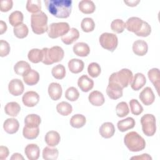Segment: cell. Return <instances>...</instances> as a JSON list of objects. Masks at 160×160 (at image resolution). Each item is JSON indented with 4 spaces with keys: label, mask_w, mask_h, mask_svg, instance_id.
<instances>
[{
    "label": "cell",
    "mask_w": 160,
    "mask_h": 160,
    "mask_svg": "<svg viewBox=\"0 0 160 160\" xmlns=\"http://www.w3.org/2000/svg\"><path fill=\"white\" fill-rule=\"evenodd\" d=\"M81 27L84 32H89L94 29L95 23L92 18H85L81 21Z\"/></svg>",
    "instance_id": "ab89813d"
},
{
    "label": "cell",
    "mask_w": 160,
    "mask_h": 160,
    "mask_svg": "<svg viewBox=\"0 0 160 160\" xmlns=\"http://www.w3.org/2000/svg\"><path fill=\"white\" fill-rule=\"evenodd\" d=\"M61 140L59 134L55 131H48L45 135V142L50 147L57 146Z\"/></svg>",
    "instance_id": "cb8c5ba5"
},
{
    "label": "cell",
    "mask_w": 160,
    "mask_h": 160,
    "mask_svg": "<svg viewBox=\"0 0 160 160\" xmlns=\"http://www.w3.org/2000/svg\"><path fill=\"white\" fill-rule=\"evenodd\" d=\"M9 153V149L6 146H0V159L1 160L6 159L8 158Z\"/></svg>",
    "instance_id": "816d5d0a"
},
{
    "label": "cell",
    "mask_w": 160,
    "mask_h": 160,
    "mask_svg": "<svg viewBox=\"0 0 160 160\" xmlns=\"http://www.w3.org/2000/svg\"><path fill=\"white\" fill-rule=\"evenodd\" d=\"M135 120L131 117H128L119 121L117 123V126L121 132H125L133 128L135 126Z\"/></svg>",
    "instance_id": "4316f807"
},
{
    "label": "cell",
    "mask_w": 160,
    "mask_h": 160,
    "mask_svg": "<svg viewBox=\"0 0 160 160\" xmlns=\"http://www.w3.org/2000/svg\"><path fill=\"white\" fill-rule=\"evenodd\" d=\"M78 85L82 91L88 92L92 89L94 81L87 75H82L78 80Z\"/></svg>",
    "instance_id": "d6986e66"
},
{
    "label": "cell",
    "mask_w": 160,
    "mask_h": 160,
    "mask_svg": "<svg viewBox=\"0 0 160 160\" xmlns=\"http://www.w3.org/2000/svg\"><path fill=\"white\" fill-rule=\"evenodd\" d=\"M19 128V121L15 118H8L4 122L3 128L4 131L10 134L16 133Z\"/></svg>",
    "instance_id": "ac0fdd59"
},
{
    "label": "cell",
    "mask_w": 160,
    "mask_h": 160,
    "mask_svg": "<svg viewBox=\"0 0 160 160\" xmlns=\"http://www.w3.org/2000/svg\"><path fill=\"white\" fill-rule=\"evenodd\" d=\"M8 90L10 94L14 96H18L22 94L24 87L22 82L19 79H12L8 84Z\"/></svg>",
    "instance_id": "8fae6325"
},
{
    "label": "cell",
    "mask_w": 160,
    "mask_h": 160,
    "mask_svg": "<svg viewBox=\"0 0 160 160\" xmlns=\"http://www.w3.org/2000/svg\"><path fill=\"white\" fill-rule=\"evenodd\" d=\"M51 73L52 76L57 79H62L66 76V69L62 64H58L52 69Z\"/></svg>",
    "instance_id": "b9f144b4"
},
{
    "label": "cell",
    "mask_w": 160,
    "mask_h": 160,
    "mask_svg": "<svg viewBox=\"0 0 160 160\" xmlns=\"http://www.w3.org/2000/svg\"><path fill=\"white\" fill-rule=\"evenodd\" d=\"M48 94L49 97L54 101L59 99L62 96V89L60 84L58 82H51L48 86Z\"/></svg>",
    "instance_id": "9a60e30c"
},
{
    "label": "cell",
    "mask_w": 160,
    "mask_h": 160,
    "mask_svg": "<svg viewBox=\"0 0 160 160\" xmlns=\"http://www.w3.org/2000/svg\"><path fill=\"white\" fill-rule=\"evenodd\" d=\"M65 97L69 101H75L79 98V92L76 88L69 87L65 92Z\"/></svg>",
    "instance_id": "7dc6e473"
},
{
    "label": "cell",
    "mask_w": 160,
    "mask_h": 160,
    "mask_svg": "<svg viewBox=\"0 0 160 160\" xmlns=\"http://www.w3.org/2000/svg\"><path fill=\"white\" fill-rule=\"evenodd\" d=\"M28 58L32 63H38L39 62H42L43 58L42 50L38 48L32 49L29 51Z\"/></svg>",
    "instance_id": "836d02e7"
},
{
    "label": "cell",
    "mask_w": 160,
    "mask_h": 160,
    "mask_svg": "<svg viewBox=\"0 0 160 160\" xmlns=\"http://www.w3.org/2000/svg\"><path fill=\"white\" fill-rule=\"evenodd\" d=\"M56 110L61 115L68 116L72 112V107L69 102L62 101L57 104Z\"/></svg>",
    "instance_id": "8d00e7d4"
},
{
    "label": "cell",
    "mask_w": 160,
    "mask_h": 160,
    "mask_svg": "<svg viewBox=\"0 0 160 160\" xmlns=\"http://www.w3.org/2000/svg\"><path fill=\"white\" fill-rule=\"evenodd\" d=\"M124 2L128 6L134 7V6H137V4L140 2V1L139 0H130V1H124Z\"/></svg>",
    "instance_id": "db71d44e"
},
{
    "label": "cell",
    "mask_w": 160,
    "mask_h": 160,
    "mask_svg": "<svg viewBox=\"0 0 160 160\" xmlns=\"http://www.w3.org/2000/svg\"><path fill=\"white\" fill-rule=\"evenodd\" d=\"M7 30V24L5 22L3 21H1V24H0V34H2L4 33Z\"/></svg>",
    "instance_id": "11a10c76"
},
{
    "label": "cell",
    "mask_w": 160,
    "mask_h": 160,
    "mask_svg": "<svg viewBox=\"0 0 160 160\" xmlns=\"http://www.w3.org/2000/svg\"><path fill=\"white\" fill-rule=\"evenodd\" d=\"M79 37V31L74 28H70L68 33L61 37V40L65 44L69 45L76 41Z\"/></svg>",
    "instance_id": "7402d4cb"
},
{
    "label": "cell",
    "mask_w": 160,
    "mask_h": 160,
    "mask_svg": "<svg viewBox=\"0 0 160 160\" xmlns=\"http://www.w3.org/2000/svg\"><path fill=\"white\" fill-rule=\"evenodd\" d=\"M59 154L57 148H52L50 147H45L42 150V158L46 160H56Z\"/></svg>",
    "instance_id": "d590c367"
},
{
    "label": "cell",
    "mask_w": 160,
    "mask_h": 160,
    "mask_svg": "<svg viewBox=\"0 0 160 160\" xmlns=\"http://www.w3.org/2000/svg\"><path fill=\"white\" fill-rule=\"evenodd\" d=\"M68 68L69 71L74 74L81 72L84 67V62L79 59H71L68 62Z\"/></svg>",
    "instance_id": "83f0119b"
},
{
    "label": "cell",
    "mask_w": 160,
    "mask_h": 160,
    "mask_svg": "<svg viewBox=\"0 0 160 160\" xmlns=\"http://www.w3.org/2000/svg\"><path fill=\"white\" fill-rule=\"evenodd\" d=\"M48 19L47 15L43 11L32 14L31 16V26L33 32L42 34L48 31Z\"/></svg>",
    "instance_id": "277c9868"
},
{
    "label": "cell",
    "mask_w": 160,
    "mask_h": 160,
    "mask_svg": "<svg viewBox=\"0 0 160 160\" xmlns=\"http://www.w3.org/2000/svg\"><path fill=\"white\" fill-rule=\"evenodd\" d=\"M100 135L106 139H108L113 136L115 132V128L114 124L110 122H106L102 124L99 128Z\"/></svg>",
    "instance_id": "5bb4252c"
},
{
    "label": "cell",
    "mask_w": 160,
    "mask_h": 160,
    "mask_svg": "<svg viewBox=\"0 0 160 160\" xmlns=\"http://www.w3.org/2000/svg\"><path fill=\"white\" fill-rule=\"evenodd\" d=\"M146 79L145 76L140 72L135 74L131 82V87L134 91H138L141 89L146 84Z\"/></svg>",
    "instance_id": "ffe728a7"
},
{
    "label": "cell",
    "mask_w": 160,
    "mask_h": 160,
    "mask_svg": "<svg viewBox=\"0 0 160 160\" xmlns=\"http://www.w3.org/2000/svg\"><path fill=\"white\" fill-rule=\"evenodd\" d=\"M151 32V28L150 25L146 21H143V24L140 29V31L136 32L135 34L138 36L141 37H147L148 36Z\"/></svg>",
    "instance_id": "c3c4849f"
},
{
    "label": "cell",
    "mask_w": 160,
    "mask_h": 160,
    "mask_svg": "<svg viewBox=\"0 0 160 160\" xmlns=\"http://www.w3.org/2000/svg\"><path fill=\"white\" fill-rule=\"evenodd\" d=\"M148 76L155 87L158 93L159 94V89L160 85V72L158 68H152L149 70Z\"/></svg>",
    "instance_id": "d4e9b609"
},
{
    "label": "cell",
    "mask_w": 160,
    "mask_h": 160,
    "mask_svg": "<svg viewBox=\"0 0 160 160\" xmlns=\"http://www.w3.org/2000/svg\"><path fill=\"white\" fill-rule=\"evenodd\" d=\"M124 142L128 149L132 152L142 151L146 147L144 139L135 131L127 133L124 138Z\"/></svg>",
    "instance_id": "7a4b0ae2"
},
{
    "label": "cell",
    "mask_w": 160,
    "mask_h": 160,
    "mask_svg": "<svg viewBox=\"0 0 160 160\" xmlns=\"http://www.w3.org/2000/svg\"><path fill=\"white\" fill-rule=\"evenodd\" d=\"M99 42L104 49L113 52L118 46V39L115 34L104 32L99 37Z\"/></svg>",
    "instance_id": "ba28073f"
},
{
    "label": "cell",
    "mask_w": 160,
    "mask_h": 160,
    "mask_svg": "<svg viewBox=\"0 0 160 160\" xmlns=\"http://www.w3.org/2000/svg\"><path fill=\"white\" fill-rule=\"evenodd\" d=\"M14 70L16 74L23 76L28 74L31 70V66L28 62L24 61H19L14 65Z\"/></svg>",
    "instance_id": "484cf974"
},
{
    "label": "cell",
    "mask_w": 160,
    "mask_h": 160,
    "mask_svg": "<svg viewBox=\"0 0 160 160\" xmlns=\"http://www.w3.org/2000/svg\"><path fill=\"white\" fill-rule=\"evenodd\" d=\"M142 130L147 136H152L156 131V118L152 114H146L141 118Z\"/></svg>",
    "instance_id": "8992f818"
},
{
    "label": "cell",
    "mask_w": 160,
    "mask_h": 160,
    "mask_svg": "<svg viewBox=\"0 0 160 160\" xmlns=\"http://www.w3.org/2000/svg\"><path fill=\"white\" fill-rule=\"evenodd\" d=\"M148 50V46L147 42L143 40H137L133 42L132 51L133 52L139 56H144Z\"/></svg>",
    "instance_id": "e0dca14e"
},
{
    "label": "cell",
    "mask_w": 160,
    "mask_h": 160,
    "mask_svg": "<svg viewBox=\"0 0 160 160\" xmlns=\"http://www.w3.org/2000/svg\"><path fill=\"white\" fill-rule=\"evenodd\" d=\"M13 32L16 37L19 39H22L28 36L29 30L26 24L22 23L17 27H14L13 29Z\"/></svg>",
    "instance_id": "60d3db41"
},
{
    "label": "cell",
    "mask_w": 160,
    "mask_h": 160,
    "mask_svg": "<svg viewBox=\"0 0 160 160\" xmlns=\"http://www.w3.org/2000/svg\"><path fill=\"white\" fill-rule=\"evenodd\" d=\"M11 160H12V159H22V160H23L24 158L21 154L16 152L12 155V156L11 157Z\"/></svg>",
    "instance_id": "9f6ffc18"
},
{
    "label": "cell",
    "mask_w": 160,
    "mask_h": 160,
    "mask_svg": "<svg viewBox=\"0 0 160 160\" xmlns=\"http://www.w3.org/2000/svg\"><path fill=\"white\" fill-rule=\"evenodd\" d=\"M132 79V72L129 69L124 68L118 72L111 74L109 78V82H115L119 84L122 89L128 87Z\"/></svg>",
    "instance_id": "5b68a950"
},
{
    "label": "cell",
    "mask_w": 160,
    "mask_h": 160,
    "mask_svg": "<svg viewBox=\"0 0 160 160\" xmlns=\"http://www.w3.org/2000/svg\"><path fill=\"white\" fill-rule=\"evenodd\" d=\"M39 133V128H31L24 126L22 129V134L23 136L28 139H36Z\"/></svg>",
    "instance_id": "f35d334b"
},
{
    "label": "cell",
    "mask_w": 160,
    "mask_h": 160,
    "mask_svg": "<svg viewBox=\"0 0 160 160\" xmlns=\"http://www.w3.org/2000/svg\"><path fill=\"white\" fill-rule=\"evenodd\" d=\"M139 98L146 106L152 104L155 100V96L150 87H146L139 94Z\"/></svg>",
    "instance_id": "4fadbf2b"
},
{
    "label": "cell",
    "mask_w": 160,
    "mask_h": 160,
    "mask_svg": "<svg viewBox=\"0 0 160 160\" xmlns=\"http://www.w3.org/2000/svg\"><path fill=\"white\" fill-rule=\"evenodd\" d=\"M13 2L12 0L1 1V11L8 12L12 8Z\"/></svg>",
    "instance_id": "f907efd6"
},
{
    "label": "cell",
    "mask_w": 160,
    "mask_h": 160,
    "mask_svg": "<svg viewBox=\"0 0 160 160\" xmlns=\"http://www.w3.org/2000/svg\"><path fill=\"white\" fill-rule=\"evenodd\" d=\"M69 29V25L66 22H52L49 25L47 32L50 38L55 39L65 35L68 32Z\"/></svg>",
    "instance_id": "52a82bcc"
},
{
    "label": "cell",
    "mask_w": 160,
    "mask_h": 160,
    "mask_svg": "<svg viewBox=\"0 0 160 160\" xmlns=\"http://www.w3.org/2000/svg\"><path fill=\"white\" fill-rule=\"evenodd\" d=\"M111 29L116 33H121L126 28L125 22L120 19H116L111 22Z\"/></svg>",
    "instance_id": "ee69618b"
},
{
    "label": "cell",
    "mask_w": 160,
    "mask_h": 160,
    "mask_svg": "<svg viewBox=\"0 0 160 160\" xmlns=\"http://www.w3.org/2000/svg\"><path fill=\"white\" fill-rule=\"evenodd\" d=\"M26 9L28 12L36 14L41 11V2L39 0H28L26 3Z\"/></svg>",
    "instance_id": "74e56055"
},
{
    "label": "cell",
    "mask_w": 160,
    "mask_h": 160,
    "mask_svg": "<svg viewBox=\"0 0 160 160\" xmlns=\"http://www.w3.org/2000/svg\"><path fill=\"white\" fill-rule=\"evenodd\" d=\"M24 82L29 86L36 84L39 80V74L34 69H31L28 74L22 76Z\"/></svg>",
    "instance_id": "f546056e"
},
{
    "label": "cell",
    "mask_w": 160,
    "mask_h": 160,
    "mask_svg": "<svg viewBox=\"0 0 160 160\" xmlns=\"http://www.w3.org/2000/svg\"><path fill=\"white\" fill-rule=\"evenodd\" d=\"M23 104L27 107H34L38 104L39 101V94L33 91H27L24 94L22 98Z\"/></svg>",
    "instance_id": "9c48e42d"
},
{
    "label": "cell",
    "mask_w": 160,
    "mask_h": 160,
    "mask_svg": "<svg viewBox=\"0 0 160 160\" xmlns=\"http://www.w3.org/2000/svg\"><path fill=\"white\" fill-rule=\"evenodd\" d=\"M86 122V117L81 114H77L72 116L70 119V124L74 128H82L85 125Z\"/></svg>",
    "instance_id": "e575fe53"
},
{
    "label": "cell",
    "mask_w": 160,
    "mask_h": 160,
    "mask_svg": "<svg viewBox=\"0 0 160 160\" xmlns=\"http://www.w3.org/2000/svg\"><path fill=\"white\" fill-rule=\"evenodd\" d=\"M24 153L29 160H37L40 155V149L36 144H28L24 149Z\"/></svg>",
    "instance_id": "2e32d148"
},
{
    "label": "cell",
    "mask_w": 160,
    "mask_h": 160,
    "mask_svg": "<svg viewBox=\"0 0 160 160\" xmlns=\"http://www.w3.org/2000/svg\"><path fill=\"white\" fill-rule=\"evenodd\" d=\"M143 21H144L138 17H131L125 23L126 28L128 31L136 34L141 29L143 24Z\"/></svg>",
    "instance_id": "7c38bea8"
},
{
    "label": "cell",
    "mask_w": 160,
    "mask_h": 160,
    "mask_svg": "<svg viewBox=\"0 0 160 160\" xmlns=\"http://www.w3.org/2000/svg\"><path fill=\"white\" fill-rule=\"evenodd\" d=\"M23 14L19 11H15L11 12L9 16V22L14 28L17 27L22 24Z\"/></svg>",
    "instance_id": "d6a6232c"
},
{
    "label": "cell",
    "mask_w": 160,
    "mask_h": 160,
    "mask_svg": "<svg viewBox=\"0 0 160 160\" xmlns=\"http://www.w3.org/2000/svg\"><path fill=\"white\" fill-rule=\"evenodd\" d=\"M10 46L9 43L4 41L1 40L0 41V56L1 57H4L9 54L10 52Z\"/></svg>",
    "instance_id": "681fc988"
},
{
    "label": "cell",
    "mask_w": 160,
    "mask_h": 160,
    "mask_svg": "<svg viewBox=\"0 0 160 160\" xmlns=\"http://www.w3.org/2000/svg\"><path fill=\"white\" fill-rule=\"evenodd\" d=\"M72 50L76 55L80 57H86L90 52L89 46L88 44L83 42L76 43L73 46Z\"/></svg>",
    "instance_id": "44dd1931"
},
{
    "label": "cell",
    "mask_w": 160,
    "mask_h": 160,
    "mask_svg": "<svg viewBox=\"0 0 160 160\" xmlns=\"http://www.w3.org/2000/svg\"><path fill=\"white\" fill-rule=\"evenodd\" d=\"M43 58L42 62L46 65H50L54 62L61 61L64 56L62 48L58 46H52L51 48H44L42 49Z\"/></svg>",
    "instance_id": "3957f363"
},
{
    "label": "cell",
    "mask_w": 160,
    "mask_h": 160,
    "mask_svg": "<svg viewBox=\"0 0 160 160\" xmlns=\"http://www.w3.org/2000/svg\"><path fill=\"white\" fill-rule=\"evenodd\" d=\"M116 112L117 116L119 118H123L127 116L129 112L128 104L124 101L119 102L116 107Z\"/></svg>",
    "instance_id": "7bdbcfd3"
},
{
    "label": "cell",
    "mask_w": 160,
    "mask_h": 160,
    "mask_svg": "<svg viewBox=\"0 0 160 160\" xmlns=\"http://www.w3.org/2000/svg\"><path fill=\"white\" fill-rule=\"evenodd\" d=\"M44 3L49 13L58 18H67L71 12V0H45Z\"/></svg>",
    "instance_id": "6da1fadb"
},
{
    "label": "cell",
    "mask_w": 160,
    "mask_h": 160,
    "mask_svg": "<svg viewBox=\"0 0 160 160\" xmlns=\"http://www.w3.org/2000/svg\"><path fill=\"white\" fill-rule=\"evenodd\" d=\"M101 72V69L99 64L93 62L90 63L88 67V72L92 78H97L99 76Z\"/></svg>",
    "instance_id": "bcb514c9"
},
{
    "label": "cell",
    "mask_w": 160,
    "mask_h": 160,
    "mask_svg": "<svg viewBox=\"0 0 160 160\" xmlns=\"http://www.w3.org/2000/svg\"><path fill=\"white\" fill-rule=\"evenodd\" d=\"M131 159H138V160H148L152 159V158L148 154H142L140 156H133L131 158Z\"/></svg>",
    "instance_id": "f5cc1de1"
},
{
    "label": "cell",
    "mask_w": 160,
    "mask_h": 160,
    "mask_svg": "<svg viewBox=\"0 0 160 160\" xmlns=\"http://www.w3.org/2000/svg\"><path fill=\"white\" fill-rule=\"evenodd\" d=\"M79 9L84 14H91L94 12L96 6L93 1L90 0H82L78 4Z\"/></svg>",
    "instance_id": "f1b7e54d"
},
{
    "label": "cell",
    "mask_w": 160,
    "mask_h": 160,
    "mask_svg": "<svg viewBox=\"0 0 160 160\" xmlns=\"http://www.w3.org/2000/svg\"><path fill=\"white\" fill-rule=\"evenodd\" d=\"M106 93L109 98L116 100L122 97V88L115 82H109L106 88Z\"/></svg>",
    "instance_id": "30bf717a"
},
{
    "label": "cell",
    "mask_w": 160,
    "mask_h": 160,
    "mask_svg": "<svg viewBox=\"0 0 160 160\" xmlns=\"http://www.w3.org/2000/svg\"><path fill=\"white\" fill-rule=\"evenodd\" d=\"M129 106L131 112L132 114L138 116L141 114L143 111V108L136 99H132L129 101Z\"/></svg>",
    "instance_id": "f6af8a7d"
},
{
    "label": "cell",
    "mask_w": 160,
    "mask_h": 160,
    "mask_svg": "<svg viewBox=\"0 0 160 160\" xmlns=\"http://www.w3.org/2000/svg\"><path fill=\"white\" fill-rule=\"evenodd\" d=\"M88 99L90 103L95 106H101L104 103L105 101L102 93L98 91H92L89 94Z\"/></svg>",
    "instance_id": "603a6c76"
},
{
    "label": "cell",
    "mask_w": 160,
    "mask_h": 160,
    "mask_svg": "<svg viewBox=\"0 0 160 160\" xmlns=\"http://www.w3.org/2000/svg\"><path fill=\"white\" fill-rule=\"evenodd\" d=\"M21 111L20 105L16 102H8L4 107V111L6 114L9 116L15 117L18 116Z\"/></svg>",
    "instance_id": "1f68e13d"
},
{
    "label": "cell",
    "mask_w": 160,
    "mask_h": 160,
    "mask_svg": "<svg viewBox=\"0 0 160 160\" xmlns=\"http://www.w3.org/2000/svg\"><path fill=\"white\" fill-rule=\"evenodd\" d=\"M41 122L40 116L36 114H28L24 119V125L26 127L34 128L39 127Z\"/></svg>",
    "instance_id": "4dcf8cb0"
}]
</instances>
